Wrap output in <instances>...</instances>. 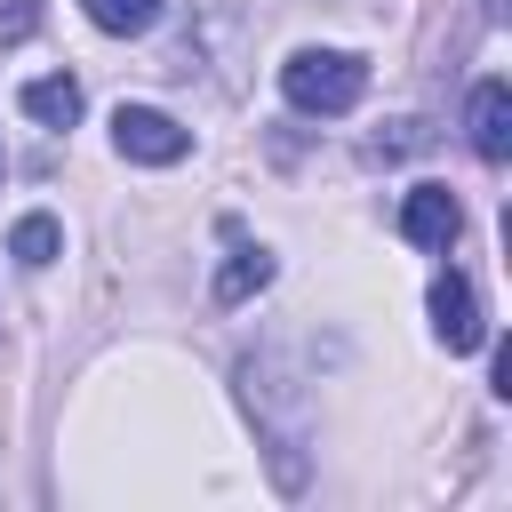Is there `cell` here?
Here are the masks:
<instances>
[{"instance_id": "cell-10", "label": "cell", "mask_w": 512, "mask_h": 512, "mask_svg": "<svg viewBox=\"0 0 512 512\" xmlns=\"http://www.w3.org/2000/svg\"><path fill=\"white\" fill-rule=\"evenodd\" d=\"M32 32H40V0H0V48H16Z\"/></svg>"}, {"instance_id": "cell-7", "label": "cell", "mask_w": 512, "mask_h": 512, "mask_svg": "<svg viewBox=\"0 0 512 512\" xmlns=\"http://www.w3.org/2000/svg\"><path fill=\"white\" fill-rule=\"evenodd\" d=\"M16 104H24L40 128H72L88 96H80V80H72V72H40V80H24V96H16Z\"/></svg>"}, {"instance_id": "cell-8", "label": "cell", "mask_w": 512, "mask_h": 512, "mask_svg": "<svg viewBox=\"0 0 512 512\" xmlns=\"http://www.w3.org/2000/svg\"><path fill=\"white\" fill-rule=\"evenodd\" d=\"M8 256H16L24 272H48V264L64 256V224H56L48 208H32V216H16V224H8Z\"/></svg>"}, {"instance_id": "cell-1", "label": "cell", "mask_w": 512, "mask_h": 512, "mask_svg": "<svg viewBox=\"0 0 512 512\" xmlns=\"http://www.w3.org/2000/svg\"><path fill=\"white\" fill-rule=\"evenodd\" d=\"M280 96L304 120H344L368 96V56H352V48H296L280 64Z\"/></svg>"}, {"instance_id": "cell-3", "label": "cell", "mask_w": 512, "mask_h": 512, "mask_svg": "<svg viewBox=\"0 0 512 512\" xmlns=\"http://www.w3.org/2000/svg\"><path fill=\"white\" fill-rule=\"evenodd\" d=\"M424 304H432V336H440L448 352H480V344H488V320H480V296H472V280H464L456 264H448V272L432 280V296H424Z\"/></svg>"}, {"instance_id": "cell-2", "label": "cell", "mask_w": 512, "mask_h": 512, "mask_svg": "<svg viewBox=\"0 0 512 512\" xmlns=\"http://www.w3.org/2000/svg\"><path fill=\"white\" fill-rule=\"evenodd\" d=\"M112 152H120L128 168H176V160L192 152V128H176V120L152 112V104H120V112H112Z\"/></svg>"}, {"instance_id": "cell-4", "label": "cell", "mask_w": 512, "mask_h": 512, "mask_svg": "<svg viewBox=\"0 0 512 512\" xmlns=\"http://www.w3.org/2000/svg\"><path fill=\"white\" fill-rule=\"evenodd\" d=\"M400 232H408L416 248L448 256V248H456V232H464V208H456V192H448V184H416V192L400 200Z\"/></svg>"}, {"instance_id": "cell-5", "label": "cell", "mask_w": 512, "mask_h": 512, "mask_svg": "<svg viewBox=\"0 0 512 512\" xmlns=\"http://www.w3.org/2000/svg\"><path fill=\"white\" fill-rule=\"evenodd\" d=\"M464 136H472V152L496 168V160H512V88L504 80H480L472 88V104H464Z\"/></svg>"}, {"instance_id": "cell-6", "label": "cell", "mask_w": 512, "mask_h": 512, "mask_svg": "<svg viewBox=\"0 0 512 512\" xmlns=\"http://www.w3.org/2000/svg\"><path fill=\"white\" fill-rule=\"evenodd\" d=\"M272 248H256V240H232V256L216 264V304H248V296H264L272 288Z\"/></svg>"}, {"instance_id": "cell-9", "label": "cell", "mask_w": 512, "mask_h": 512, "mask_svg": "<svg viewBox=\"0 0 512 512\" xmlns=\"http://www.w3.org/2000/svg\"><path fill=\"white\" fill-rule=\"evenodd\" d=\"M80 8H88V24L112 32V40H136V32L160 24V0H80Z\"/></svg>"}, {"instance_id": "cell-11", "label": "cell", "mask_w": 512, "mask_h": 512, "mask_svg": "<svg viewBox=\"0 0 512 512\" xmlns=\"http://www.w3.org/2000/svg\"><path fill=\"white\" fill-rule=\"evenodd\" d=\"M0 168H8V160H0Z\"/></svg>"}]
</instances>
